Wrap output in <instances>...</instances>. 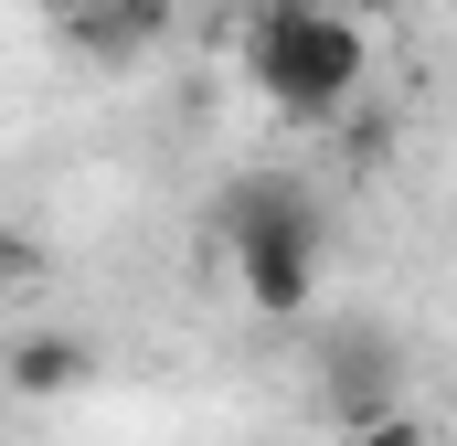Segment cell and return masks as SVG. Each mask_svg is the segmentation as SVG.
<instances>
[{"label":"cell","instance_id":"cell-1","mask_svg":"<svg viewBox=\"0 0 457 446\" xmlns=\"http://www.w3.org/2000/svg\"><path fill=\"white\" fill-rule=\"evenodd\" d=\"M245 64H255V96L298 128L341 117L372 75V32L351 21L341 0H266V21L245 32Z\"/></svg>","mask_w":457,"mask_h":446},{"label":"cell","instance_id":"cell-2","mask_svg":"<svg viewBox=\"0 0 457 446\" xmlns=\"http://www.w3.org/2000/svg\"><path fill=\"white\" fill-rule=\"evenodd\" d=\"M224 244L245 266V298L266 319H298L309 287H320V202L287 181V170H255L224 192Z\"/></svg>","mask_w":457,"mask_h":446},{"label":"cell","instance_id":"cell-3","mask_svg":"<svg viewBox=\"0 0 457 446\" xmlns=\"http://www.w3.org/2000/svg\"><path fill=\"white\" fill-rule=\"evenodd\" d=\"M330 404L351 425L404 415V351H394V330H330Z\"/></svg>","mask_w":457,"mask_h":446},{"label":"cell","instance_id":"cell-4","mask_svg":"<svg viewBox=\"0 0 457 446\" xmlns=\"http://www.w3.org/2000/svg\"><path fill=\"white\" fill-rule=\"evenodd\" d=\"M54 32L75 54H96V64H128V54H149L170 32V0H54Z\"/></svg>","mask_w":457,"mask_h":446},{"label":"cell","instance_id":"cell-5","mask_svg":"<svg viewBox=\"0 0 457 446\" xmlns=\"http://www.w3.org/2000/svg\"><path fill=\"white\" fill-rule=\"evenodd\" d=\"M86 372H96V351L64 340V330H32L21 351H11V383H21V393H75Z\"/></svg>","mask_w":457,"mask_h":446},{"label":"cell","instance_id":"cell-6","mask_svg":"<svg viewBox=\"0 0 457 446\" xmlns=\"http://www.w3.org/2000/svg\"><path fill=\"white\" fill-rule=\"evenodd\" d=\"M32 277H43V244L0 223V298H11V287H32Z\"/></svg>","mask_w":457,"mask_h":446},{"label":"cell","instance_id":"cell-7","mask_svg":"<svg viewBox=\"0 0 457 446\" xmlns=\"http://www.w3.org/2000/svg\"><path fill=\"white\" fill-rule=\"evenodd\" d=\"M351 446H426L415 415H372V425H351Z\"/></svg>","mask_w":457,"mask_h":446}]
</instances>
